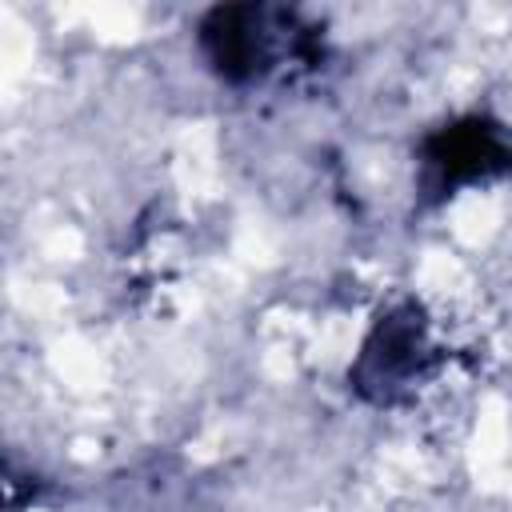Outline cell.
I'll return each instance as SVG.
<instances>
[{"instance_id":"obj_1","label":"cell","mask_w":512,"mask_h":512,"mask_svg":"<svg viewBox=\"0 0 512 512\" xmlns=\"http://www.w3.org/2000/svg\"><path fill=\"white\" fill-rule=\"evenodd\" d=\"M300 32L304 28L284 8L228 4V8H212L200 20L196 44L220 80L252 84L264 80L272 68H280L284 56H300Z\"/></svg>"},{"instance_id":"obj_2","label":"cell","mask_w":512,"mask_h":512,"mask_svg":"<svg viewBox=\"0 0 512 512\" xmlns=\"http://www.w3.org/2000/svg\"><path fill=\"white\" fill-rule=\"evenodd\" d=\"M428 368V320L420 304L404 300L376 316L372 332L360 344V356L348 368V388L368 404H396L428 376Z\"/></svg>"},{"instance_id":"obj_3","label":"cell","mask_w":512,"mask_h":512,"mask_svg":"<svg viewBox=\"0 0 512 512\" xmlns=\"http://www.w3.org/2000/svg\"><path fill=\"white\" fill-rule=\"evenodd\" d=\"M504 172H512V136L492 116H460L432 128L420 144V188L436 200Z\"/></svg>"}]
</instances>
